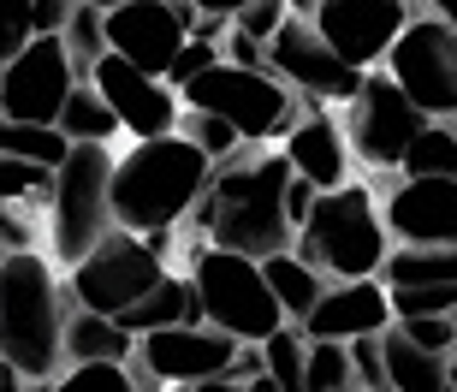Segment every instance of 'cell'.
Returning <instances> with one entry per match:
<instances>
[{"label":"cell","instance_id":"obj_30","mask_svg":"<svg viewBox=\"0 0 457 392\" xmlns=\"http://www.w3.org/2000/svg\"><path fill=\"white\" fill-rule=\"evenodd\" d=\"M66 48H71V66H78V78H89V71L102 66L107 54V13H96V6H84V0H78V13L66 18Z\"/></svg>","mask_w":457,"mask_h":392},{"label":"cell","instance_id":"obj_41","mask_svg":"<svg viewBox=\"0 0 457 392\" xmlns=\"http://www.w3.org/2000/svg\"><path fill=\"white\" fill-rule=\"evenodd\" d=\"M255 375H268V363H262V345H237V357H232V380H255Z\"/></svg>","mask_w":457,"mask_h":392},{"label":"cell","instance_id":"obj_9","mask_svg":"<svg viewBox=\"0 0 457 392\" xmlns=\"http://www.w3.org/2000/svg\"><path fill=\"white\" fill-rule=\"evenodd\" d=\"M339 125H345V137H351V154L369 172H398L410 137L428 125V113L398 89V78H392L386 66H374V71H362V89L345 102Z\"/></svg>","mask_w":457,"mask_h":392},{"label":"cell","instance_id":"obj_42","mask_svg":"<svg viewBox=\"0 0 457 392\" xmlns=\"http://www.w3.org/2000/svg\"><path fill=\"white\" fill-rule=\"evenodd\" d=\"M190 6H196V13H208V18H237L250 0H190Z\"/></svg>","mask_w":457,"mask_h":392},{"label":"cell","instance_id":"obj_50","mask_svg":"<svg viewBox=\"0 0 457 392\" xmlns=\"http://www.w3.org/2000/svg\"><path fill=\"white\" fill-rule=\"evenodd\" d=\"M167 392H190V387H167Z\"/></svg>","mask_w":457,"mask_h":392},{"label":"cell","instance_id":"obj_20","mask_svg":"<svg viewBox=\"0 0 457 392\" xmlns=\"http://www.w3.org/2000/svg\"><path fill=\"white\" fill-rule=\"evenodd\" d=\"M137 333L119 327V315H96V309H71L66 321V363H131Z\"/></svg>","mask_w":457,"mask_h":392},{"label":"cell","instance_id":"obj_48","mask_svg":"<svg viewBox=\"0 0 457 392\" xmlns=\"http://www.w3.org/2000/svg\"><path fill=\"white\" fill-rule=\"evenodd\" d=\"M445 369H452V387H457V345H452V351H445Z\"/></svg>","mask_w":457,"mask_h":392},{"label":"cell","instance_id":"obj_38","mask_svg":"<svg viewBox=\"0 0 457 392\" xmlns=\"http://www.w3.org/2000/svg\"><path fill=\"white\" fill-rule=\"evenodd\" d=\"M71 13H78V0H30V24H36V36H60Z\"/></svg>","mask_w":457,"mask_h":392},{"label":"cell","instance_id":"obj_8","mask_svg":"<svg viewBox=\"0 0 457 392\" xmlns=\"http://www.w3.org/2000/svg\"><path fill=\"white\" fill-rule=\"evenodd\" d=\"M167 256L154 250L143 232H125L113 226L84 262L66 268V291L78 309H96V315H125L131 304H143L161 279H167Z\"/></svg>","mask_w":457,"mask_h":392},{"label":"cell","instance_id":"obj_5","mask_svg":"<svg viewBox=\"0 0 457 392\" xmlns=\"http://www.w3.org/2000/svg\"><path fill=\"white\" fill-rule=\"evenodd\" d=\"M190 286L203 304V321L232 333L244 345H262L268 333L286 327V304L273 297L268 268L244 250H220V244H196L190 256Z\"/></svg>","mask_w":457,"mask_h":392},{"label":"cell","instance_id":"obj_23","mask_svg":"<svg viewBox=\"0 0 457 392\" xmlns=\"http://www.w3.org/2000/svg\"><path fill=\"white\" fill-rule=\"evenodd\" d=\"M179 321H203V304H196L190 273H167V279H161L143 304H131L125 315H119V327H131L137 339H143V333H154V327H179Z\"/></svg>","mask_w":457,"mask_h":392},{"label":"cell","instance_id":"obj_18","mask_svg":"<svg viewBox=\"0 0 457 392\" xmlns=\"http://www.w3.org/2000/svg\"><path fill=\"white\" fill-rule=\"evenodd\" d=\"M398 321L392 315V291H386V279L374 273V279H333V286L321 291V304L309 309L303 321V333L309 339H362V333H386V327Z\"/></svg>","mask_w":457,"mask_h":392},{"label":"cell","instance_id":"obj_2","mask_svg":"<svg viewBox=\"0 0 457 392\" xmlns=\"http://www.w3.org/2000/svg\"><path fill=\"white\" fill-rule=\"evenodd\" d=\"M66 268L48 250L0 256V357L30 380H60L66 369V321H71Z\"/></svg>","mask_w":457,"mask_h":392},{"label":"cell","instance_id":"obj_46","mask_svg":"<svg viewBox=\"0 0 457 392\" xmlns=\"http://www.w3.org/2000/svg\"><path fill=\"white\" fill-rule=\"evenodd\" d=\"M24 392H54V380H30L24 375Z\"/></svg>","mask_w":457,"mask_h":392},{"label":"cell","instance_id":"obj_36","mask_svg":"<svg viewBox=\"0 0 457 392\" xmlns=\"http://www.w3.org/2000/svg\"><path fill=\"white\" fill-rule=\"evenodd\" d=\"M36 36V24H30V0H0V66L12 60L24 42Z\"/></svg>","mask_w":457,"mask_h":392},{"label":"cell","instance_id":"obj_28","mask_svg":"<svg viewBox=\"0 0 457 392\" xmlns=\"http://www.w3.org/2000/svg\"><path fill=\"white\" fill-rule=\"evenodd\" d=\"M0 154H18V161H42V167H60L71 154V137L60 125H36V120H6L0 113Z\"/></svg>","mask_w":457,"mask_h":392},{"label":"cell","instance_id":"obj_29","mask_svg":"<svg viewBox=\"0 0 457 392\" xmlns=\"http://www.w3.org/2000/svg\"><path fill=\"white\" fill-rule=\"evenodd\" d=\"M262 363L279 380V392H309V333L297 321H286L279 333L262 339Z\"/></svg>","mask_w":457,"mask_h":392},{"label":"cell","instance_id":"obj_21","mask_svg":"<svg viewBox=\"0 0 457 392\" xmlns=\"http://www.w3.org/2000/svg\"><path fill=\"white\" fill-rule=\"evenodd\" d=\"M386 380L392 392H452V369L440 351H422L404 327H386Z\"/></svg>","mask_w":457,"mask_h":392},{"label":"cell","instance_id":"obj_12","mask_svg":"<svg viewBox=\"0 0 457 392\" xmlns=\"http://www.w3.org/2000/svg\"><path fill=\"white\" fill-rule=\"evenodd\" d=\"M84 84L71 66L66 36H30L24 48L0 66V113L6 120H36V125H60L66 96Z\"/></svg>","mask_w":457,"mask_h":392},{"label":"cell","instance_id":"obj_53","mask_svg":"<svg viewBox=\"0 0 457 392\" xmlns=\"http://www.w3.org/2000/svg\"><path fill=\"white\" fill-rule=\"evenodd\" d=\"M452 392H457V387H452Z\"/></svg>","mask_w":457,"mask_h":392},{"label":"cell","instance_id":"obj_1","mask_svg":"<svg viewBox=\"0 0 457 392\" xmlns=\"http://www.w3.org/2000/svg\"><path fill=\"white\" fill-rule=\"evenodd\" d=\"M297 179L286 149L268 143H244L232 161L214 167V185L203 190V203L190 208V221L203 226V244L220 250H244V256L268 262L297 244V226L286 221V185Z\"/></svg>","mask_w":457,"mask_h":392},{"label":"cell","instance_id":"obj_7","mask_svg":"<svg viewBox=\"0 0 457 392\" xmlns=\"http://www.w3.org/2000/svg\"><path fill=\"white\" fill-rule=\"evenodd\" d=\"M179 96H185V107L232 120L237 137H250V143H279L291 125L303 120V96L291 84H279L268 66H232V60H220L203 78H190Z\"/></svg>","mask_w":457,"mask_h":392},{"label":"cell","instance_id":"obj_6","mask_svg":"<svg viewBox=\"0 0 457 392\" xmlns=\"http://www.w3.org/2000/svg\"><path fill=\"white\" fill-rule=\"evenodd\" d=\"M113 143H71V154L54 172V208H48V256L60 268L84 262L113 232Z\"/></svg>","mask_w":457,"mask_h":392},{"label":"cell","instance_id":"obj_4","mask_svg":"<svg viewBox=\"0 0 457 392\" xmlns=\"http://www.w3.org/2000/svg\"><path fill=\"white\" fill-rule=\"evenodd\" d=\"M303 262L327 273V279H374L380 262L392 250L386 214L374 203V185H339L315 196V214L297 226V244H291Z\"/></svg>","mask_w":457,"mask_h":392},{"label":"cell","instance_id":"obj_35","mask_svg":"<svg viewBox=\"0 0 457 392\" xmlns=\"http://www.w3.org/2000/svg\"><path fill=\"white\" fill-rule=\"evenodd\" d=\"M220 60H226V48L214 42V36H190L185 48L172 54V66H167V84H172V89H185L190 78H203V71H208V66H220Z\"/></svg>","mask_w":457,"mask_h":392},{"label":"cell","instance_id":"obj_47","mask_svg":"<svg viewBox=\"0 0 457 392\" xmlns=\"http://www.w3.org/2000/svg\"><path fill=\"white\" fill-rule=\"evenodd\" d=\"M84 6H96V13H113V6H125V0H84Z\"/></svg>","mask_w":457,"mask_h":392},{"label":"cell","instance_id":"obj_15","mask_svg":"<svg viewBox=\"0 0 457 392\" xmlns=\"http://www.w3.org/2000/svg\"><path fill=\"white\" fill-rule=\"evenodd\" d=\"M232 333L208 321H179V327H154L137 339V357L149 375H161L167 387H196V380H214V375H232V357H237Z\"/></svg>","mask_w":457,"mask_h":392},{"label":"cell","instance_id":"obj_26","mask_svg":"<svg viewBox=\"0 0 457 392\" xmlns=\"http://www.w3.org/2000/svg\"><path fill=\"white\" fill-rule=\"evenodd\" d=\"M60 131L71 137V143H113V137H125V125H119V113L107 107V96L96 84H78L66 96V107H60Z\"/></svg>","mask_w":457,"mask_h":392},{"label":"cell","instance_id":"obj_45","mask_svg":"<svg viewBox=\"0 0 457 392\" xmlns=\"http://www.w3.org/2000/svg\"><path fill=\"white\" fill-rule=\"evenodd\" d=\"M244 392H279V380H273V375H255V380H244Z\"/></svg>","mask_w":457,"mask_h":392},{"label":"cell","instance_id":"obj_14","mask_svg":"<svg viewBox=\"0 0 457 392\" xmlns=\"http://www.w3.org/2000/svg\"><path fill=\"white\" fill-rule=\"evenodd\" d=\"M196 24H203V13L190 0H125L107 13V48L125 54L131 66L167 78L172 54L196 36Z\"/></svg>","mask_w":457,"mask_h":392},{"label":"cell","instance_id":"obj_25","mask_svg":"<svg viewBox=\"0 0 457 392\" xmlns=\"http://www.w3.org/2000/svg\"><path fill=\"white\" fill-rule=\"evenodd\" d=\"M262 268H268V286H273V297L286 304V321H303L309 309L321 304V291L333 286V279H327V273L315 268V262H303L297 250H279V256H268Z\"/></svg>","mask_w":457,"mask_h":392},{"label":"cell","instance_id":"obj_3","mask_svg":"<svg viewBox=\"0 0 457 392\" xmlns=\"http://www.w3.org/2000/svg\"><path fill=\"white\" fill-rule=\"evenodd\" d=\"M208 185H214V161L185 131L137 137L113 161V221L143 238L172 232L179 221H190V208L203 203Z\"/></svg>","mask_w":457,"mask_h":392},{"label":"cell","instance_id":"obj_19","mask_svg":"<svg viewBox=\"0 0 457 392\" xmlns=\"http://www.w3.org/2000/svg\"><path fill=\"white\" fill-rule=\"evenodd\" d=\"M279 149H286L291 172L309 179V185H321V190L351 185V161H356L351 137H345V125L333 113H321V102H303V120L279 137Z\"/></svg>","mask_w":457,"mask_h":392},{"label":"cell","instance_id":"obj_16","mask_svg":"<svg viewBox=\"0 0 457 392\" xmlns=\"http://www.w3.org/2000/svg\"><path fill=\"white\" fill-rule=\"evenodd\" d=\"M89 84L107 96V107H113L119 125H125V137H167L185 120V96H179L161 71L131 66L125 54H107L102 66L89 71Z\"/></svg>","mask_w":457,"mask_h":392},{"label":"cell","instance_id":"obj_32","mask_svg":"<svg viewBox=\"0 0 457 392\" xmlns=\"http://www.w3.org/2000/svg\"><path fill=\"white\" fill-rule=\"evenodd\" d=\"M54 392H137L131 363H66Z\"/></svg>","mask_w":457,"mask_h":392},{"label":"cell","instance_id":"obj_13","mask_svg":"<svg viewBox=\"0 0 457 392\" xmlns=\"http://www.w3.org/2000/svg\"><path fill=\"white\" fill-rule=\"evenodd\" d=\"M309 18H315V30L333 42V54L345 66L374 71V66H386L392 42L416 18V0H315Z\"/></svg>","mask_w":457,"mask_h":392},{"label":"cell","instance_id":"obj_31","mask_svg":"<svg viewBox=\"0 0 457 392\" xmlns=\"http://www.w3.org/2000/svg\"><path fill=\"white\" fill-rule=\"evenodd\" d=\"M179 131H185L190 143H196V149L214 161V167H220V161H232V154L250 143V137H237V125H232V120H220V113H203V107H185Z\"/></svg>","mask_w":457,"mask_h":392},{"label":"cell","instance_id":"obj_11","mask_svg":"<svg viewBox=\"0 0 457 392\" xmlns=\"http://www.w3.org/2000/svg\"><path fill=\"white\" fill-rule=\"evenodd\" d=\"M268 71L279 84H291L303 102H321V107L327 102L345 107L362 89V71L345 66L333 54V42L315 30V18H303V13H286V24L268 36Z\"/></svg>","mask_w":457,"mask_h":392},{"label":"cell","instance_id":"obj_52","mask_svg":"<svg viewBox=\"0 0 457 392\" xmlns=\"http://www.w3.org/2000/svg\"><path fill=\"white\" fill-rule=\"evenodd\" d=\"M452 125H457V120H452Z\"/></svg>","mask_w":457,"mask_h":392},{"label":"cell","instance_id":"obj_34","mask_svg":"<svg viewBox=\"0 0 457 392\" xmlns=\"http://www.w3.org/2000/svg\"><path fill=\"white\" fill-rule=\"evenodd\" d=\"M351 380L369 387V392H392V380H386V333L351 339Z\"/></svg>","mask_w":457,"mask_h":392},{"label":"cell","instance_id":"obj_22","mask_svg":"<svg viewBox=\"0 0 457 392\" xmlns=\"http://www.w3.org/2000/svg\"><path fill=\"white\" fill-rule=\"evenodd\" d=\"M386 291H416V286H457V250L445 244H392L380 262Z\"/></svg>","mask_w":457,"mask_h":392},{"label":"cell","instance_id":"obj_33","mask_svg":"<svg viewBox=\"0 0 457 392\" xmlns=\"http://www.w3.org/2000/svg\"><path fill=\"white\" fill-rule=\"evenodd\" d=\"M351 387V345L345 339H309V392Z\"/></svg>","mask_w":457,"mask_h":392},{"label":"cell","instance_id":"obj_40","mask_svg":"<svg viewBox=\"0 0 457 392\" xmlns=\"http://www.w3.org/2000/svg\"><path fill=\"white\" fill-rule=\"evenodd\" d=\"M315 196H321V185H309V179H291L286 185V221L303 226L309 214H315Z\"/></svg>","mask_w":457,"mask_h":392},{"label":"cell","instance_id":"obj_10","mask_svg":"<svg viewBox=\"0 0 457 392\" xmlns=\"http://www.w3.org/2000/svg\"><path fill=\"white\" fill-rule=\"evenodd\" d=\"M386 71L428 120H457V24L440 13H416L392 42Z\"/></svg>","mask_w":457,"mask_h":392},{"label":"cell","instance_id":"obj_27","mask_svg":"<svg viewBox=\"0 0 457 392\" xmlns=\"http://www.w3.org/2000/svg\"><path fill=\"white\" fill-rule=\"evenodd\" d=\"M404 179H457V125L452 120H428L410 137L404 149Z\"/></svg>","mask_w":457,"mask_h":392},{"label":"cell","instance_id":"obj_17","mask_svg":"<svg viewBox=\"0 0 457 392\" xmlns=\"http://www.w3.org/2000/svg\"><path fill=\"white\" fill-rule=\"evenodd\" d=\"M392 244H445L457 250V179H392L380 196Z\"/></svg>","mask_w":457,"mask_h":392},{"label":"cell","instance_id":"obj_49","mask_svg":"<svg viewBox=\"0 0 457 392\" xmlns=\"http://www.w3.org/2000/svg\"><path fill=\"white\" fill-rule=\"evenodd\" d=\"M339 392H369V387H356V380H351V387H339Z\"/></svg>","mask_w":457,"mask_h":392},{"label":"cell","instance_id":"obj_24","mask_svg":"<svg viewBox=\"0 0 457 392\" xmlns=\"http://www.w3.org/2000/svg\"><path fill=\"white\" fill-rule=\"evenodd\" d=\"M54 172L42 161H18V154H0V203L18 208L24 221H36L48 232V208H54Z\"/></svg>","mask_w":457,"mask_h":392},{"label":"cell","instance_id":"obj_51","mask_svg":"<svg viewBox=\"0 0 457 392\" xmlns=\"http://www.w3.org/2000/svg\"><path fill=\"white\" fill-rule=\"evenodd\" d=\"M0 375H6V357H0Z\"/></svg>","mask_w":457,"mask_h":392},{"label":"cell","instance_id":"obj_43","mask_svg":"<svg viewBox=\"0 0 457 392\" xmlns=\"http://www.w3.org/2000/svg\"><path fill=\"white\" fill-rule=\"evenodd\" d=\"M190 392H244V380H232V375H214V380H196Z\"/></svg>","mask_w":457,"mask_h":392},{"label":"cell","instance_id":"obj_44","mask_svg":"<svg viewBox=\"0 0 457 392\" xmlns=\"http://www.w3.org/2000/svg\"><path fill=\"white\" fill-rule=\"evenodd\" d=\"M428 13H440L445 24H457V0H428Z\"/></svg>","mask_w":457,"mask_h":392},{"label":"cell","instance_id":"obj_37","mask_svg":"<svg viewBox=\"0 0 457 392\" xmlns=\"http://www.w3.org/2000/svg\"><path fill=\"white\" fill-rule=\"evenodd\" d=\"M286 13H291L286 0H250V6H244V13L232 18V24H237L244 36H255V42H268V36L279 30V24H286Z\"/></svg>","mask_w":457,"mask_h":392},{"label":"cell","instance_id":"obj_39","mask_svg":"<svg viewBox=\"0 0 457 392\" xmlns=\"http://www.w3.org/2000/svg\"><path fill=\"white\" fill-rule=\"evenodd\" d=\"M220 48H226V60H232V66H268V42H255V36H244L237 24L220 36Z\"/></svg>","mask_w":457,"mask_h":392}]
</instances>
